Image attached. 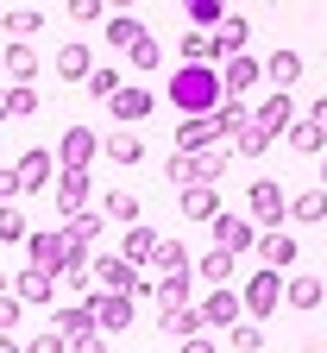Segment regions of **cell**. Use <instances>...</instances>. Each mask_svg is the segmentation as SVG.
<instances>
[{"instance_id":"1","label":"cell","mask_w":327,"mask_h":353,"mask_svg":"<svg viewBox=\"0 0 327 353\" xmlns=\"http://www.w3.org/2000/svg\"><path fill=\"white\" fill-rule=\"evenodd\" d=\"M220 101H226L220 63H182V70L170 76V108H176V114H214Z\"/></svg>"},{"instance_id":"2","label":"cell","mask_w":327,"mask_h":353,"mask_svg":"<svg viewBox=\"0 0 327 353\" xmlns=\"http://www.w3.org/2000/svg\"><path fill=\"white\" fill-rule=\"evenodd\" d=\"M240 296H246V316H277V309H284V272H277V265H258V272L240 284Z\"/></svg>"},{"instance_id":"3","label":"cell","mask_w":327,"mask_h":353,"mask_svg":"<svg viewBox=\"0 0 327 353\" xmlns=\"http://www.w3.org/2000/svg\"><path fill=\"white\" fill-rule=\"evenodd\" d=\"M82 303H88V309H95V322H101L107 334H120V328H132V316H138V296H132V290H101V284H95V290H88Z\"/></svg>"},{"instance_id":"4","label":"cell","mask_w":327,"mask_h":353,"mask_svg":"<svg viewBox=\"0 0 327 353\" xmlns=\"http://www.w3.org/2000/svg\"><path fill=\"white\" fill-rule=\"evenodd\" d=\"M252 221L258 228H290V196L271 176H252Z\"/></svg>"},{"instance_id":"5","label":"cell","mask_w":327,"mask_h":353,"mask_svg":"<svg viewBox=\"0 0 327 353\" xmlns=\"http://www.w3.org/2000/svg\"><path fill=\"white\" fill-rule=\"evenodd\" d=\"M95 152H101V132H95V126H70L63 139H57V164H63V170H88V164H95Z\"/></svg>"},{"instance_id":"6","label":"cell","mask_w":327,"mask_h":353,"mask_svg":"<svg viewBox=\"0 0 327 353\" xmlns=\"http://www.w3.org/2000/svg\"><path fill=\"white\" fill-rule=\"evenodd\" d=\"M246 316V296L233 290V284H208V296H202V322L208 328H233Z\"/></svg>"},{"instance_id":"7","label":"cell","mask_w":327,"mask_h":353,"mask_svg":"<svg viewBox=\"0 0 327 353\" xmlns=\"http://www.w3.org/2000/svg\"><path fill=\"white\" fill-rule=\"evenodd\" d=\"M63 252H70V234L63 228H32L25 234V259L44 265V272H63Z\"/></svg>"},{"instance_id":"8","label":"cell","mask_w":327,"mask_h":353,"mask_svg":"<svg viewBox=\"0 0 327 353\" xmlns=\"http://www.w3.org/2000/svg\"><path fill=\"white\" fill-rule=\"evenodd\" d=\"M208 228H214V246H226V252H252L258 234H264V228H252L246 214H214Z\"/></svg>"},{"instance_id":"9","label":"cell","mask_w":327,"mask_h":353,"mask_svg":"<svg viewBox=\"0 0 327 353\" xmlns=\"http://www.w3.org/2000/svg\"><path fill=\"white\" fill-rule=\"evenodd\" d=\"M252 120H258L264 132H277V139H284V132L296 126V101H290V88H271V95L252 108Z\"/></svg>"},{"instance_id":"10","label":"cell","mask_w":327,"mask_h":353,"mask_svg":"<svg viewBox=\"0 0 327 353\" xmlns=\"http://www.w3.org/2000/svg\"><path fill=\"white\" fill-rule=\"evenodd\" d=\"M63 164L44 152V145H32L25 158H19V183H25V196H51V176H57Z\"/></svg>"},{"instance_id":"11","label":"cell","mask_w":327,"mask_h":353,"mask_svg":"<svg viewBox=\"0 0 327 353\" xmlns=\"http://www.w3.org/2000/svg\"><path fill=\"white\" fill-rule=\"evenodd\" d=\"M51 202H57V214H63V221H70V214H82V208H88V170H57Z\"/></svg>"},{"instance_id":"12","label":"cell","mask_w":327,"mask_h":353,"mask_svg":"<svg viewBox=\"0 0 327 353\" xmlns=\"http://www.w3.org/2000/svg\"><path fill=\"white\" fill-rule=\"evenodd\" d=\"M107 108H114V120H120V126H138V120H151L158 95H151V88H138V82H126V88H120V95H114Z\"/></svg>"},{"instance_id":"13","label":"cell","mask_w":327,"mask_h":353,"mask_svg":"<svg viewBox=\"0 0 327 353\" xmlns=\"http://www.w3.org/2000/svg\"><path fill=\"white\" fill-rule=\"evenodd\" d=\"M95 284L101 290H132L138 284V265L126 252H95Z\"/></svg>"},{"instance_id":"14","label":"cell","mask_w":327,"mask_h":353,"mask_svg":"<svg viewBox=\"0 0 327 353\" xmlns=\"http://www.w3.org/2000/svg\"><path fill=\"white\" fill-rule=\"evenodd\" d=\"M208 145H220L214 114H182V126H176V152H208Z\"/></svg>"},{"instance_id":"15","label":"cell","mask_w":327,"mask_h":353,"mask_svg":"<svg viewBox=\"0 0 327 353\" xmlns=\"http://www.w3.org/2000/svg\"><path fill=\"white\" fill-rule=\"evenodd\" d=\"M220 76H226V95H252V82L264 76V57H252V51H233V57L220 63Z\"/></svg>"},{"instance_id":"16","label":"cell","mask_w":327,"mask_h":353,"mask_svg":"<svg viewBox=\"0 0 327 353\" xmlns=\"http://www.w3.org/2000/svg\"><path fill=\"white\" fill-rule=\"evenodd\" d=\"M51 70H57V76H70V82H88V76H95V51H88L82 38H70V44H57Z\"/></svg>"},{"instance_id":"17","label":"cell","mask_w":327,"mask_h":353,"mask_svg":"<svg viewBox=\"0 0 327 353\" xmlns=\"http://www.w3.org/2000/svg\"><path fill=\"white\" fill-rule=\"evenodd\" d=\"M258 265H277V272H290V265H296V234L264 228V234H258Z\"/></svg>"},{"instance_id":"18","label":"cell","mask_w":327,"mask_h":353,"mask_svg":"<svg viewBox=\"0 0 327 353\" xmlns=\"http://www.w3.org/2000/svg\"><path fill=\"white\" fill-rule=\"evenodd\" d=\"M0 76H13V82H32V76H38L32 38H7V51H0Z\"/></svg>"},{"instance_id":"19","label":"cell","mask_w":327,"mask_h":353,"mask_svg":"<svg viewBox=\"0 0 327 353\" xmlns=\"http://www.w3.org/2000/svg\"><path fill=\"white\" fill-rule=\"evenodd\" d=\"M13 290H19L25 303H51V296H57V272H44V265L25 259V272H13Z\"/></svg>"},{"instance_id":"20","label":"cell","mask_w":327,"mask_h":353,"mask_svg":"<svg viewBox=\"0 0 327 353\" xmlns=\"http://www.w3.org/2000/svg\"><path fill=\"white\" fill-rule=\"evenodd\" d=\"M246 38H252V19H240V13H226V19L214 26V63H226L233 51H246Z\"/></svg>"},{"instance_id":"21","label":"cell","mask_w":327,"mask_h":353,"mask_svg":"<svg viewBox=\"0 0 327 353\" xmlns=\"http://www.w3.org/2000/svg\"><path fill=\"white\" fill-rule=\"evenodd\" d=\"M284 303L296 309V316L321 309V303H327V278H284Z\"/></svg>"},{"instance_id":"22","label":"cell","mask_w":327,"mask_h":353,"mask_svg":"<svg viewBox=\"0 0 327 353\" xmlns=\"http://www.w3.org/2000/svg\"><path fill=\"white\" fill-rule=\"evenodd\" d=\"M284 145H290L296 158H321V152H327V126H321V120H296V126L284 132Z\"/></svg>"},{"instance_id":"23","label":"cell","mask_w":327,"mask_h":353,"mask_svg":"<svg viewBox=\"0 0 327 353\" xmlns=\"http://www.w3.org/2000/svg\"><path fill=\"white\" fill-rule=\"evenodd\" d=\"M264 82L271 88H296L302 82V51H271L264 57Z\"/></svg>"},{"instance_id":"24","label":"cell","mask_w":327,"mask_h":353,"mask_svg":"<svg viewBox=\"0 0 327 353\" xmlns=\"http://www.w3.org/2000/svg\"><path fill=\"white\" fill-rule=\"evenodd\" d=\"M158 328H170L176 341L182 334H202L208 322H202V303H176V309H158Z\"/></svg>"},{"instance_id":"25","label":"cell","mask_w":327,"mask_h":353,"mask_svg":"<svg viewBox=\"0 0 327 353\" xmlns=\"http://www.w3.org/2000/svg\"><path fill=\"white\" fill-rule=\"evenodd\" d=\"M51 322H57L70 341H76V334H88V328H101V322H95V309H88L82 296H76V303H57V309H51Z\"/></svg>"},{"instance_id":"26","label":"cell","mask_w":327,"mask_h":353,"mask_svg":"<svg viewBox=\"0 0 327 353\" xmlns=\"http://www.w3.org/2000/svg\"><path fill=\"white\" fill-rule=\"evenodd\" d=\"M164 170H170V183H176V190H189V183H214L208 164H202V152H176Z\"/></svg>"},{"instance_id":"27","label":"cell","mask_w":327,"mask_h":353,"mask_svg":"<svg viewBox=\"0 0 327 353\" xmlns=\"http://www.w3.org/2000/svg\"><path fill=\"white\" fill-rule=\"evenodd\" d=\"M290 221L302 228H315V221H327V183H315V190H302V196H290Z\"/></svg>"},{"instance_id":"28","label":"cell","mask_w":327,"mask_h":353,"mask_svg":"<svg viewBox=\"0 0 327 353\" xmlns=\"http://www.w3.org/2000/svg\"><path fill=\"white\" fill-rule=\"evenodd\" d=\"M101 152H107L114 164H138V158H145V145H138V132H132V126H114L107 139H101Z\"/></svg>"},{"instance_id":"29","label":"cell","mask_w":327,"mask_h":353,"mask_svg":"<svg viewBox=\"0 0 327 353\" xmlns=\"http://www.w3.org/2000/svg\"><path fill=\"white\" fill-rule=\"evenodd\" d=\"M182 214H189V221H214V214H220L214 183H189V190H182Z\"/></svg>"},{"instance_id":"30","label":"cell","mask_w":327,"mask_h":353,"mask_svg":"<svg viewBox=\"0 0 327 353\" xmlns=\"http://www.w3.org/2000/svg\"><path fill=\"white\" fill-rule=\"evenodd\" d=\"M246 120H252V101H246V95H226V101L214 108V126H220V139H233V132H240Z\"/></svg>"},{"instance_id":"31","label":"cell","mask_w":327,"mask_h":353,"mask_svg":"<svg viewBox=\"0 0 327 353\" xmlns=\"http://www.w3.org/2000/svg\"><path fill=\"white\" fill-rule=\"evenodd\" d=\"M158 240H164V234H151V228H138V221H132V228H126V240H120V252H126L132 265H151Z\"/></svg>"},{"instance_id":"32","label":"cell","mask_w":327,"mask_h":353,"mask_svg":"<svg viewBox=\"0 0 327 353\" xmlns=\"http://www.w3.org/2000/svg\"><path fill=\"white\" fill-rule=\"evenodd\" d=\"M101 32H107V44H120V51H132V44L145 38V19H138V13H114V19L101 26Z\"/></svg>"},{"instance_id":"33","label":"cell","mask_w":327,"mask_h":353,"mask_svg":"<svg viewBox=\"0 0 327 353\" xmlns=\"http://www.w3.org/2000/svg\"><path fill=\"white\" fill-rule=\"evenodd\" d=\"M0 26H7V38H38L51 19H44L38 7H13V13H0Z\"/></svg>"},{"instance_id":"34","label":"cell","mask_w":327,"mask_h":353,"mask_svg":"<svg viewBox=\"0 0 327 353\" xmlns=\"http://www.w3.org/2000/svg\"><path fill=\"white\" fill-rule=\"evenodd\" d=\"M151 272H158V278H170V272H189V246H182V240H158V252H151Z\"/></svg>"},{"instance_id":"35","label":"cell","mask_w":327,"mask_h":353,"mask_svg":"<svg viewBox=\"0 0 327 353\" xmlns=\"http://www.w3.org/2000/svg\"><path fill=\"white\" fill-rule=\"evenodd\" d=\"M82 88H88V95H95V101H114L120 88H126V70H114V63H95V76H88Z\"/></svg>"},{"instance_id":"36","label":"cell","mask_w":327,"mask_h":353,"mask_svg":"<svg viewBox=\"0 0 327 353\" xmlns=\"http://www.w3.org/2000/svg\"><path fill=\"white\" fill-rule=\"evenodd\" d=\"M233 265H240V252H226V246H214L208 259H202V284H233Z\"/></svg>"},{"instance_id":"37","label":"cell","mask_w":327,"mask_h":353,"mask_svg":"<svg viewBox=\"0 0 327 353\" xmlns=\"http://www.w3.org/2000/svg\"><path fill=\"white\" fill-rule=\"evenodd\" d=\"M189 290H196V272H170V278H158V309L189 303Z\"/></svg>"},{"instance_id":"38","label":"cell","mask_w":327,"mask_h":353,"mask_svg":"<svg viewBox=\"0 0 327 353\" xmlns=\"http://www.w3.org/2000/svg\"><path fill=\"white\" fill-rule=\"evenodd\" d=\"M101 214L120 221V228H132V221H138V196H132V190H107V196H101Z\"/></svg>"},{"instance_id":"39","label":"cell","mask_w":327,"mask_h":353,"mask_svg":"<svg viewBox=\"0 0 327 353\" xmlns=\"http://www.w3.org/2000/svg\"><path fill=\"white\" fill-rule=\"evenodd\" d=\"M271 139H277V132H264L258 120H246L240 132H233V152H246V158H264V152H271Z\"/></svg>"},{"instance_id":"40","label":"cell","mask_w":327,"mask_h":353,"mask_svg":"<svg viewBox=\"0 0 327 353\" xmlns=\"http://www.w3.org/2000/svg\"><path fill=\"white\" fill-rule=\"evenodd\" d=\"M126 57H132V70H138V76H158V63H164V44H158V38L145 32V38H138Z\"/></svg>"},{"instance_id":"41","label":"cell","mask_w":327,"mask_h":353,"mask_svg":"<svg viewBox=\"0 0 327 353\" xmlns=\"http://www.w3.org/2000/svg\"><path fill=\"white\" fill-rule=\"evenodd\" d=\"M38 114V88L32 82H13L7 88V120H32Z\"/></svg>"},{"instance_id":"42","label":"cell","mask_w":327,"mask_h":353,"mask_svg":"<svg viewBox=\"0 0 327 353\" xmlns=\"http://www.w3.org/2000/svg\"><path fill=\"white\" fill-rule=\"evenodd\" d=\"M233 347H240V353H258L264 347V322L258 316H240V322H233V334H226Z\"/></svg>"},{"instance_id":"43","label":"cell","mask_w":327,"mask_h":353,"mask_svg":"<svg viewBox=\"0 0 327 353\" xmlns=\"http://www.w3.org/2000/svg\"><path fill=\"white\" fill-rule=\"evenodd\" d=\"M32 234V221L19 214V202H0V246H13V240H25Z\"/></svg>"},{"instance_id":"44","label":"cell","mask_w":327,"mask_h":353,"mask_svg":"<svg viewBox=\"0 0 327 353\" xmlns=\"http://www.w3.org/2000/svg\"><path fill=\"white\" fill-rule=\"evenodd\" d=\"M182 13H189V26H208L214 32L226 19V0H182Z\"/></svg>"},{"instance_id":"45","label":"cell","mask_w":327,"mask_h":353,"mask_svg":"<svg viewBox=\"0 0 327 353\" xmlns=\"http://www.w3.org/2000/svg\"><path fill=\"white\" fill-rule=\"evenodd\" d=\"M101 221H107L101 208H82V214H70V240H88V246H95V240H101Z\"/></svg>"},{"instance_id":"46","label":"cell","mask_w":327,"mask_h":353,"mask_svg":"<svg viewBox=\"0 0 327 353\" xmlns=\"http://www.w3.org/2000/svg\"><path fill=\"white\" fill-rule=\"evenodd\" d=\"M25 353H70V334H63V328L51 322L44 334H32V341H25Z\"/></svg>"},{"instance_id":"47","label":"cell","mask_w":327,"mask_h":353,"mask_svg":"<svg viewBox=\"0 0 327 353\" xmlns=\"http://www.w3.org/2000/svg\"><path fill=\"white\" fill-rule=\"evenodd\" d=\"M25 309H32V303H25L19 290H0V328H19V316H25Z\"/></svg>"},{"instance_id":"48","label":"cell","mask_w":327,"mask_h":353,"mask_svg":"<svg viewBox=\"0 0 327 353\" xmlns=\"http://www.w3.org/2000/svg\"><path fill=\"white\" fill-rule=\"evenodd\" d=\"M25 183H19V164H0V202H19Z\"/></svg>"},{"instance_id":"49","label":"cell","mask_w":327,"mask_h":353,"mask_svg":"<svg viewBox=\"0 0 327 353\" xmlns=\"http://www.w3.org/2000/svg\"><path fill=\"white\" fill-rule=\"evenodd\" d=\"M70 353H107V328H88V334H76V341H70Z\"/></svg>"},{"instance_id":"50","label":"cell","mask_w":327,"mask_h":353,"mask_svg":"<svg viewBox=\"0 0 327 353\" xmlns=\"http://www.w3.org/2000/svg\"><path fill=\"white\" fill-rule=\"evenodd\" d=\"M101 7H107V0H70V19H76V26H95Z\"/></svg>"},{"instance_id":"51","label":"cell","mask_w":327,"mask_h":353,"mask_svg":"<svg viewBox=\"0 0 327 353\" xmlns=\"http://www.w3.org/2000/svg\"><path fill=\"white\" fill-rule=\"evenodd\" d=\"M176 353H214V341H208V334H182V347H176Z\"/></svg>"},{"instance_id":"52","label":"cell","mask_w":327,"mask_h":353,"mask_svg":"<svg viewBox=\"0 0 327 353\" xmlns=\"http://www.w3.org/2000/svg\"><path fill=\"white\" fill-rule=\"evenodd\" d=\"M0 353H25V341H19L13 328H0Z\"/></svg>"},{"instance_id":"53","label":"cell","mask_w":327,"mask_h":353,"mask_svg":"<svg viewBox=\"0 0 327 353\" xmlns=\"http://www.w3.org/2000/svg\"><path fill=\"white\" fill-rule=\"evenodd\" d=\"M308 120H321V126H327V95H321V101H308Z\"/></svg>"},{"instance_id":"54","label":"cell","mask_w":327,"mask_h":353,"mask_svg":"<svg viewBox=\"0 0 327 353\" xmlns=\"http://www.w3.org/2000/svg\"><path fill=\"white\" fill-rule=\"evenodd\" d=\"M107 7H114V13H132V7H138V0H107Z\"/></svg>"},{"instance_id":"55","label":"cell","mask_w":327,"mask_h":353,"mask_svg":"<svg viewBox=\"0 0 327 353\" xmlns=\"http://www.w3.org/2000/svg\"><path fill=\"white\" fill-rule=\"evenodd\" d=\"M0 120H7V88H0Z\"/></svg>"},{"instance_id":"56","label":"cell","mask_w":327,"mask_h":353,"mask_svg":"<svg viewBox=\"0 0 327 353\" xmlns=\"http://www.w3.org/2000/svg\"><path fill=\"white\" fill-rule=\"evenodd\" d=\"M321 183H327V152H321Z\"/></svg>"}]
</instances>
